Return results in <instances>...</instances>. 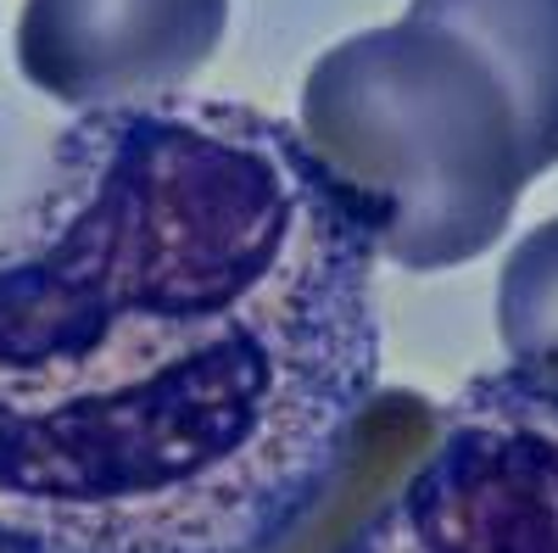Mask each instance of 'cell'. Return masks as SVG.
Returning a JSON list of instances; mask_svg holds the SVG:
<instances>
[{
	"label": "cell",
	"instance_id": "obj_3",
	"mask_svg": "<svg viewBox=\"0 0 558 553\" xmlns=\"http://www.w3.org/2000/svg\"><path fill=\"white\" fill-rule=\"evenodd\" d=\"M341 553H558V392L492 369Z\"/></svg>",
	"mask_w": 558,
	"mask_h": 553
},
{
	"label": "cell",
	"instance_id": "obj_4",
	"mask_svg": "<svg viewBox=\"0 0 558 553\" xmlns=\"http://www.w3.org/2000/svg\"><path fill=\"white\" fill-rule=\"evenodd\" d=\"M229 0H23L17 68L78 112L184 89L218 51Z\"/></svg>",
	"mask_w": 558,
	"mask_h": 553
},
{
	"label": "cell",
	"instance_id": "obj_2",
	"mask_svg": "<svg viewBox=\"0 0 558 553\" xmlns=\"http://www.w3.org/2000/svg\"><path fill=\"white\" fill-rule=\"evenodd\" d=\"M296 134L375 252L413 274L492 252L536 179L502 79L418 17L330 45L307 68Z\"/></svg>",
	"mask_w": 558,
	"mask_h": 553
},
{
	"label": "cell",
	"instance_id": "obj_6",
	"mask_svg": "<svg viewBox=\"0 0 558 553\" xmlns=\"http://www.w3.org/2000/svg\"><path fill=\"white\" fill-rule=\"evenodd\" d=\"M497 341L508 369L558 392V218L514 241L497 274Z\"/></svg>",
	"mask_w": 558,
	"mask_h": 553
},
{
	"label": "cell",
	"instance_id": "obj_1",
	"mask_svg": "<svg viewBox=\"0 0 558 553\" xmlns=\"http://www.w3.org/2000/svg\"><path fill=\"white\" fill-rule=\"evenodd\" d=\"M375 241L296 123L84 112L0 213V553H274L380 386Z\"/></svg>",
	"mask_w": 558,
	"mask_h": 553
},
{
	"label": "cell",
	"instance_id": "obj_5",
	"mask_svg": "<svg viewBox=\"0 0 558 553\" xmlns=\"http://www.w3.org/2000/svg\"><path fill=\"white\" fill-rule=\"evenodd\" d=\"M408 17L458 34L502 79L531 173L558 163V0H413Z\"/></svg>",
	"mask_w": 558,
	"mask_h": 553
}]
</instances>
